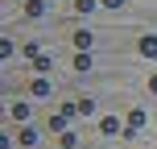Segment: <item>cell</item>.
Here are the masks:
<instances>
[{
	"instance_id": "cell-13",
	"label": "cell",
	"mask_w": 157,
	"mask_h": 149,
	"mask_svg": "<svg viewBox=\"0 0 157 149\" xmlns=\"http://www.w3.org/2000/svg\"><path fill=\"white\" fill-rule=\"evenodd\" d=\"M58 112H62V116L71 120V116H78V104H71V100H66V104H58Z\"/></svg>"
},
{
	"instance_id": "cell-12",
	"label": "cell",
	"mask_w": 157,
	"mask_h": 149,
	"mask_svg": "<svg viewBox=\"0 0 157 149\" xmlns=\"http://www.w3.org/2000/svg\"><path fill=\"white\" fill-rule=\"evenodd\" d=\"M29 91H33V95H50V83H46V79H33Z\"/></svg>"
},
{
	"instance_id": "cell-8",
	"label": "cell",
	"mask_w": 157,
	"mask_h": 149,
	"mask_svg": "<svg viewBox=\"0 0 157 149\" xmlns=\"http://www.w3.org/2000/svg\"><path fill=\"white\" fill-rule=\"evenodd\" d=\"M13 120H21V124H29V104H13Z\"/></svg>"
},
{
	"instance_id": "cell-9",
	"label": "cell",
	"mask_w": 157,
	"mask_h": 149,
	"mask_svg": "<svg viewBox=\"0 0 157 149\" xmlns=\"http://www.w3.org/2000/svg\"><path fill=\"white\" fill-rule=\"evenodd\" d=\"M46 128H50V133H66V116H62V112H58V116H50Z\"/></svg>"
},
{
	"instance_id": "cell-14",
	"label": "cell",
	"mask_w": 157,
	"mask_h": 149,
	"mask_svg": "<svg viewBox=\"0 0 157 149\" xmlns=\"http://www.w3.org/2000/svg\"><path fill=\"white\" fill-rule=\"evenodd\" d=\"M95 4H99V0H75V13H91Z\"/></svg>"
},
{
	"instance_id": "cell-15",
	"label": "cell",
	"mask_w": 157,
	"mask_h": 149,
	"mask_svg": "<svg viewBox=\"0 0 157 149\" xmlns=\"http://www.w3.org/2000/svg\"><path fill=\"white\" fill-rule=\"evenodd\" d=\"M50 66H54V62H50V58H46V54H41V58H37V62H33V71H37V75H46V71H50Z\"/></svg>"
},
{
	"instance_id": "cell-5",
	"label": "cell",
	"mask_w": 157,
	"mask_h": 149,
	"mask_svg": "<svg viewBox=\"0 0 157 149\" xmlns=\"http://www.w3.org/2000/svg\"><path fill=\"white\" fill-rule=\"evenodd\" d=\"M17 141H21V145H37V128H29V124H25L21 133H17Z\"/></svg>"
},
{
	"instance_id": "cell-17",
	"label": "cell",
	"mask_w": 157,
	"mask_h": 149,
	"mask_svg": "<svg viewBox=\"0 0 157 149\" xmlns=\"http://www.w3.org/2000/svg\"><path fill=\"white\" fill-rule=\"evenodd\" d=\"M149 91H153V95H157V75H149Z\"/></svg>"
},
{
	"instance_id": "cell-2",
	"label": "cell",
	"mask_w": 157,
	"mask_h": 149,
	"mask_svg": "<svg viewBox=\"0 0 157 149\" xmlns=\"http://www.w3.org/2000/svg\"><path fill=\"white\" fill-rule=\"evenodd\" d=\"M136 50H141V58H157V33H145Z\"/></svg>"
},
{
	"instance_id": "cell-1",
	"label": "cell",
	"mask_w": 157,
	"mask_h": 149,
	"mask_svg": "<svg viewBox=\"0 0 157 149\" xmlns=\"http://www.w3.org/2000/svg\"><path fill=\"white\" fill-rule=\"evenodd\" d=\"M141 128H145V112H141V108H132V112L124 116V137H136Z\"/></svg>"
},
{
	"instance_id": "cell-16",
	"label": "cell",
	"mask_w": 157,
	"mask_h": 149,
	"mask_svg": "<svg viewBox=\"0 0 157 149\" xmlns=\"http://www.w3.org/2000/svg\"><path fill=\"white\" fill-rule=\"evenodd\" d=\"M99 4H108V8H124V0H99Z\"/></svg>"
},
{
	"instance_id": "cell-11",
	"label": "cell",
	"mask_w": 157,
	"mask_h": 149,
	"mask_svg": "<svg viewBox=\"0 0 157 149\" xmlns=\"http://www.w3.org/2000/svg\"><path fill=\"white\" fill-rule=\"evenodd\" d=\"M58 145H62V149H75L78 137H75V133H58Z\"/></svg>"
},
{
	"instance_id": "cell-10",
	"label": "cell",
	"mask_w": 157,
	"mask_h": 149,
	"mask_svg": "<svg viewBox=\"0 0 157 149\" xmlns=\"http://www.w3.org/2000/svg\"><path fill=\"white\" fill-rule=\"evenodd\" d=\"M21 54L29 58V62H37V58H41V50H37V41H25V50H21Z\"/></svg>"
},
{
	"instance_id": "cell-4",
	"label": "cell",
	"mask_w": 157,
	"mask_h": 149,
	"mask_svg": "<svg viewBox=\"0 0 157 149\" xmlns=\"http://www.w3.org/2000/svg\"><path fill=\"white\" fill-rule=\"evenodd\" d=\"M25 13L29 17H46V0H25Z\"/></svg>"
},
{
	"instance_id": "cell-7",
	"label": "cell",
	"mask_w": 157,
	"mask_h": 149,
	"mask_svg": "<svg viewBox=\"0 0 157 149\" xmlns=\"http://www.w3.org/2000/svg\"><path fill=\"white\" fill-rule=\"evenodd\" d=\"M75 71H91V54H87V50L75 54Z\"/></svg>"
},
{
	"instance_id": "cell-3",
	"label": "cell",
	"mask_w": 157,
	"mask_h": 149,
	"mask_svg": "<svg viewBox=\"0 0 157 149\" xmlns=\"http://www.w3.org/2000/svg\"><path fill=\"white\" fill-rule=\"evenodd\" d=\"M99 133H103V137H120V120H116V116H103V120H99Z\"/></svg>"
},
{
	"instance_id": "cell-6",
	"label": "cell",
	"mask_w": 157,
	"mask_h": 149,
	"mask_svg": "<svg viewBox=\"0 0 157 149\" xmlns=\"http://www.w3.org/2000/svg\"><path fill=\"white\" fill-rule=\"evenodd\" d=\"M75 50H91V33L87 29H75Z\"/></svg>"
}]
</instances>
